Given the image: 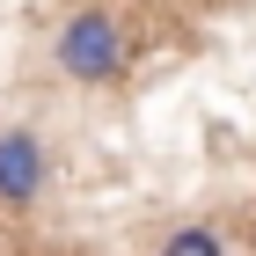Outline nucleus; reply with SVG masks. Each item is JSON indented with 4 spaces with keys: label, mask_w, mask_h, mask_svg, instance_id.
I'll return each instance as SVG.
<instances>
[{
    "label": "nucleus",
    "mask_w": 256,
    "mask_h": 256,
    "mask_svg": "<svg viewBox=\"0 0 256 256\" xmlns=\"http://www.w3.org/2000/svg\"><path fill=\"white\" fill-rule=\"evenodd\" d=\"M52 66H59L74 88H110V80L132 74V37L110 8H74L52 37Z\"/></svg>",
    "instance_id": "obj_1"
},
{
    "label": "nucleus",
    "mask_w": 256,
    "mask_h": 256,
    "mask_svg": "<svg viewBox=\"0 0 256 256\" xmlns=\"http://www.w3.org/2000/svg\"><path fill=\"white\" fill-rule=\"evenodd\" d=\"M52 183V154L30 124H0V212H30Z\"/></svg>",
    "instance_id": "obj_2"
},
{
    "label": "nucleus",
    "mask_w": 256,
    "mask_h": 256,
    "mask_svg": "<svg viewBox=\"0 0 256 256\" xmlns=\"http://www.w3.org/2000/svg\"><path fill=\"white\" fill-rule=\"evenodd\" d=\"M161 256H227V234H212V227H176V234L161 242Z\"/></svg>",
    "instance_id": "obj_3"
}]
</instances>
